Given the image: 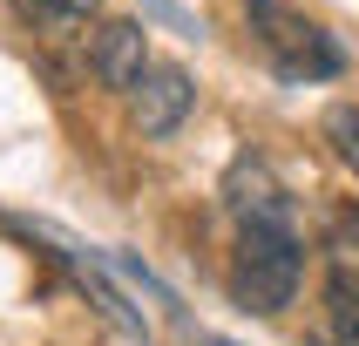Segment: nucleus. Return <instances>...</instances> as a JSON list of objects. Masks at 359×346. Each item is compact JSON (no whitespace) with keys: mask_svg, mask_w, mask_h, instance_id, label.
<instances>
[{"mask_svg":"<svg viewBox=\"0 0 359 346\" xmlns=\"http://www.w3.org/2000/svg\"><path fill=\"white\" fill-rule=\"evenodd\" d=\"M203 346H231V340H203Z\"/></svg>","mask_w":359,"mask_h":346,"instance_id":"9","label":"nucleus"},{"mask_svg":"<svg viewBox=\"0 0 359 346\" xmlns=\"http://www.w3.org/2000/svg\"><path fill=\"white\" fill-rule=\"evenodd\" d=\"M95 81L102 88H116V95H129L142 81V68H149V27L142 20H102L95 27Z\"/></svg>","mask_w":359,"mask_h":346,"instance_id":"5","label":"nucleus"},{"mask_svg":"<svg viewBox=\"0 0 359 346\" xmlns=\"http://www.w3.org/2000/svg\"><path fill=\"white\" fill-rule=\"evenodd\" d=\"M14 14L27 20L34 34H48V41H81L95 27L102 0H14Z\"/></svg>","mask_w":359,"mask_h":346,"instance_id":"6","label":"nucleus"},{"mask_svg":"<svg viewBox=\"0 0 359 346\" xmlns=\"http://www.w3.org/2000/svg\"><path fill=\"white\" fill-rule=\"evenodd\" d=\"M190 109H197V81H190V68H177V61H149L142 81L129 88V122H136V136H149V142L177 136L183 122H190Z\"/></svg>","mask_w":359,"mask_h":346,"instance_id":"3","label":"nucleus"},{"mask_svg":"<svg viewBox=\"0 0 359 346\" xmlns=\"http://www.w3.org/2000/svg\"><path fill=\"white\" fill-rule=\"evenodd\" d=\"M305 279V244L299 224H244L231 251V299L244 312H285Z\"/></svg>","mask_w":359,"mask_h":346,"instance_id":"1","label":"nucleus"},{"mask_svg":"<svg viewBox=\"0 0 359 346\" xmlns=\"http://www.w3.org/2000/svg\"><path fill=\"white\" fill-rule=\"evenodd\" d=\"M244 27L258 41V55L278 68L285 81H325L346 68V48L325 34L312 14H299L292 0H244Z\"/></svg>","mask_w":359,"mask_h":346,"instance_id":"2","label":"nucleus"},{"mask_svg":"<svg viewBox=\"0 0 359 346\" xmlns=\"http://www.w3.org/2000/svg\"><path fill=\"white\" fill-rule=\"evenodd\" d=\"M325 326H332V346H359V279L353 272L325 279Z\"/></svg>","mask_w":359,"mask_h":346,"instance_id":"7","label":"nucleus"},{"mask_svg":"<svg viewBox=\"0 0 359 346\" xmlns=\"http://www.w3.org/2000/svg\"><path fill=\"white\" fill-rule=\"evenodd\" d=\"M325 142L339 149V163L359 177V102H339V109H325Z\"/></svg>","mask_w":359,"mask_h":346,"instance_id":"8","label":"nucleus"},{"mask_svg":"<svg viewBox=\"0 0 359 346\" xmlns=\"http://www.w3.org/2000/svg\"><path fill=\"white\" fill-rule=\"evenodd\" d=\"M224 211L244 224H292V190L271 177V163L264 157H238L224 170Z\"/></svg>","mask_w":359,"mask_h":346,"instance_id":"4","label":"nucleus"}]
</instances>
